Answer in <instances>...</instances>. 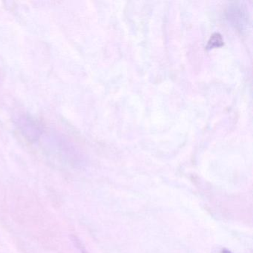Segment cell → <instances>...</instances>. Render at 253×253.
<instances>
[{"instance_id": "obj_1", "label": "cell", "mask_w": 253, "mask_h": 253, "mask_svg": "<svg viewBox=\"0 0 253 253\" xmlns=\"http://www.w3.org/2000/svg\"><path fill=\"white\" fill-rule=\"evenodd\" d=\"M223 41H222L221 36L219 34H214L210 38L209 41V48H214V47H219L223 45Z\"/></svg>"}, {"instance_id": "obj_2", "label": "cell", "mask_w": 253, "mask_h": 253, "mask_svg": "<svg viewBox=\"0 0 253 253\" xmlns=\"http://www.w3.org/2000/svg\"><path fill=\"white\" fill-rule=\"evenodd\" d=\"M219 253H232V252L229 251V250H226V249H223Z\"/></svg>"}]
</instances>
